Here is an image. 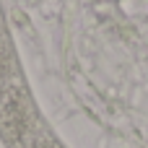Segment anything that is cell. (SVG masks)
Segmentation results:
<instances>
[{"label": "cell", "mask_w": 148, "mask_h": 148, "mask_svg": "<svg viewBox=\"0 0 148 148\" xmlns=\"http://www.w3.org/2000/svg\"><path fill=\"white\" fill-rule=\"evenodd\" d=\"M0 140L5 148H62L34 104L3 8H0Z\"/></svg>", "instance_id": "cell-1"}]
</instances>
